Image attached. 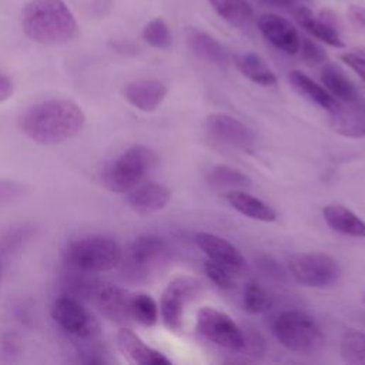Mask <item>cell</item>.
I'll use <instances>...</instances> for the list:
<instances>
[{"instance_id":"obj_1","label":"cell","mask_w":365,"mask_h":365,"mask_svg":"<svg viewBox=\"0 0 365 365\" xmlns=\"http://www.w3.org/2000/svg\"><path fill=\"white\" fill-rule=\"evenodd\" d=\"M84 121V113L76 103L53 98L27 108L20 118V128L33 141L54 145L73 138Z\"/></svg>"},{"instance_id":"obj_2","label":"cell","mask_w":365,"mask_h":365,"mask_svg":"<svg viewBox=\"0 0 365 365\" xmlns=\"http://www.w3.org/2000/svg\"><path fill=\"white\" fill-rule=\"evenodd\" d=\"M26 36L40 44L68 43L78 34V24L64 0H30L21 14Z\"/></svg>"},{"instance_id":"obj_3","label":"cell","mask_w":365,"mask_h":365,"mask_svg":"<svg viewBox=\"0 0 365 365\" xmlns=\"http://www.w3.org/2000/svg\"><path fill=\"white\" fill-rule=\"evenodd\" d=\"M123 251L118 242L101 234L86 235L67 244L63 251V259L67 268L83 272L97 274L118 267Z\"/></svg>"},{"instance_id":"obj_4","label":"cell","mask_w":365,"mask_h":365,"mask_svg":"<svg viewBox=\"0 0 365 365\" xmlns=\"http://www.w3.org/2000/svg\"><path fill=\"white\" fill-rule=\"evenodd\" d=\"M168 245L158 235L138 237L120 261L123 279L131 284L147 282L168 259Z\"/></svg>"},{"instance_id":"obj_5","label":"cell","mask_w":365,"mask_h":365,"mask_svg":"<svg viewBox=\"0 0 365 365\" xmlns=\"http://www.w3.org/2000/svg\"><path fill=\"white\" fill-rule=\"evenodd\" d=\"M155 160L150 147L133 145L104 168L101 181L113 192H128L145 178Z\"/></svg>"},{"instance_id":"obj_6","label":"cell","mask_w":365,"mask_h":365,"mask_svg":"<svg viewBox=\"0 0 365 365\" xmlns=\"http://www.w3.org/2000/svg\"><path fill=\"white\" fill-rule=\"evenodd\" d=\"M277 341L289 351L308 354L324 342V332L314 317L299 309L281 312L272 324Z\"/></svg>"},{"instance_id":"obj_7","label":"cell","mask_w":365,"mask_h":365,"mask_svg":"<svg viewBox=\"0 0 365 365\" xmlns=\"http://www.w3.org/2000/svg\"><path fill=\"white\" fill-rule=\"evenodd\" d=\"M291 275L302 285L311 288H327L341 277L336 259L322 252H299L289 258Z\"/></svg>"},{"instance_id":"obj_8","label":"cell","mask_w":365,"mask_h":365,"mask_svg":"<svg viewBox=\"0 0 365 365\" xmlns=\"http://www.w3.org/2000/svg\"><path fill=\"white\" fill-rule=\"evenodd\" d=\"M197 329L210 342L230 349L241 352L244 345V329L225 312L204 307L197 314Z\"/></svg>"},{"instance_id":"obj_9","label":"cell","mask_w":365,"mask_h":365,"mask_svg":"<svg viewBox=\"0 0 365 365\" xmlns=\"http://www.w3.org/2000/svg\"><path fill=\"white\" fill-rule=\"evenodd\" d=\"M51 317L54 322L67 332L71 338L78 341H93L98 334V322L73 297L63 295L51 305Z\"/></svg>"},{"instance_id":"obj_10","label":"cell","mask_w":365,"mask_h":365,"mask_svg":"<svg viewBox=\"0 0 365 365\" xmlns=\"http://www.w3.org/2000/svg\"><path fill=\"white\" fill-rule=\"evenodd\" d=\"M201 284L194 277L180 275L168 282L160 301V314L164 325L173 331H180L182 325L184 305L200 292Z\"/></svg>"},{"instance_id":"obj_11","label":"cell","mask_w":365,"mask_h":365,"mask_svg":"<svg viewBox=\"0 0 365 365\" xmlns=\"http://www.w3.org/2000/svg\"><path fill=\"white\" fill-rule=\"evenodd\" d=\"M207 130L215 140L244 151L252 150L257 141L255 133L247 124L222 113L208 115Z\"/></svg>"},{"instance_id":"obj_12","label":"cell","mask_w":365,"mask_h":365,"mask_svg":"<svg viewBox=\"0 0 365 365\" xmlns=\"http://www.w3.org/2000/svg\"><path fill=\"white\" fill-rule=\"evenodd\" d=\"M258 30L275 48L287 53L297 54L299 50L301 37L294 24L285 17L275 13H265L257 20Z\"/></svg>"},{"instance_id":"obj_13","label":"cell","mask_w":365,"mask_h":365,"mask_svg":"<svg viewBox=\"0 0 365 365\" xmlns=\"http://www.w3.org/2000/svg\"><path fill=\"white\" fill-rule=\"evenodd\" d=\"M131 297L133 295L117 285L100 282L93 295V301L107 319L117 324H125L133 319Z\"/></svg>"},{"instance_id":"obj_14","label":"cell","mask_w":365,"mask_h":365,"mask_svg":"<svg viewBox=\"0 0 365 365\" xmlns=\"http://www.w3.org/2000/svg\"><path fill=\"white\" fill-rule=\"evenodd\" d=\"M195 242L211 261L227 267L230 271L238 272L245 267V259L240 250L217 234L198 232L195 235Z\"/></svg>"},{"instance_id":"obj_15","label":"cell","mask_w":365,"mask_h":365,"mask_svg":"<svg viewBox=\"0 0 365 365\" xmlns=\"http://www.w3.org/2000/svg\"><path fill=\"white\" fill-rule=\"evenodd\" d=\"M171 200V191L158 182H140L127 194V204L140 215H150L164 210Z\"/></svg>"},{"instance_id":"obj_16","label":"cell","mask_w":365,"mask_h":365,"mask_svg":"<svg viewBox=\"0 0 365 365\" xmlns=\"http://www.w3.org/2000/svg\"><path fill=\"white\" fill-rule=\"evenodd\" d=\"M294 16L301 27H304L315 38L324 41L332 47H344L345 43L336 29L335 19H331L329 11H322L321 16H315L308 7L299 6L295 9Z\"/></svg>"},{"instance_id":"obj_17","label":"cell","mask_w":365,"mask_h":365,"mask_svg":"<svg viewBox=\"0 0 365 365\" xmlns=\"http://www.w3.org/2000/svg\"><path fill=\"white\" fill-rule=\"evenodd\" d=\"M332 128L345 137H365V103L362 98L351 103H338L331 111Z\"/></svg>"},{"instance_id":"obj_18","label":"cell","mask_w":365,"mask_h":365,"mask_svg":"<svg viewBox=\"0 0 365 365\" xmlns=\"http://www.w3.org/2000/svg\"><path fill=\"white\" fill-rule=\"evenodd\" d=\"M167 96V87L160 80H135L125 86L124 97L135 108L151 113L158 108Z\"/></svg>"},{"instance_id":"obj_19","label":"cell","mask_w":365,"mask_h":365,"mask_svg":"<svg viewBox=\"0 0 365 365\" xmlns=\"http://www.w3.org/2000/svg\"><path fill=\"white\" fill-rule=\"evenodd\" d=\"M117 344L123 355L137 365H170L171 361L161 352L145 345L138 335L128 328H121L117 334Z\"/></svg>"},{"instance_id":"obj_20","label":"cell","mask_w":365,"mask_h":365,"mask_svg":"<svg viewBox=\"0 0 365 365\" xmlns=\"http://www.w3.org/2000/svg\"><path fill=\"white\" fill-rule=\"evenodd\" d=\"M322 215L331 230L344 235L365 238V221L345 205L329 204L322 210Z\"/></svg>"},{"instance_id":"obj_21","label":"cell","mask_w":365,"mask_h":365,"mask_svg":"<svg viewBox=\"0 0 365 365\" xmlns=\"http://www.w3.org/2000/svg\"><path fill=\"white\" fill-rule=\"evenodd\" d=\"M225 200L234 210L251 220L262 222H272L277 220V211L271 205L244 190L228 191Z\"/></svg>"},{"instance_id":"obj_22","label":"cell","mask_w":365,"mask_h":365,"mask_svg":"<svg viewBox=\"0 0 365 365\" xmlns=\"http://www.w3.org/2000/svg\"><path fill=\"white\" fill-rule=\"evenodd\" d=\"M187 43L192 53L200 58L220 67L228 64V54L225 48L217 38H214L208 33L195 27H190L187 30Z\"/></svg>"},{"instance_id":"obj_23","label":"cell","mask_w":365,"mask_h":365,"mask_svg":"<svg viewBox=\"0 0 365 365\" xmlns=\"http://www.w3.org/2000/svg\"><path fill=\"white\" fill-rule=\"evenodd\" d=\"M324 87L339 103H351L361 98V94L354 81L336 64H325L321 71Z\"/></svg>"},{"instance_id":"obj_24","label":"cell","mask_w":365,"mask_h":365,"mask_svg":"<svg viewBox=\"0 0 365 365\" xmlns=\"http://www.w3.org/2000/svg\"><path fill=\"white\" fill-rule=\"evenodd\" d=\"M238 71L255 84L271 87L277 84V77L269 66L255 53H241L234 57Z\"/></svg>"},{"instance_id":"obj_25","label":"cell","mask_w":365,"mask_h":365,"mask_svg":"<svg viewBox=\"0 0 365 365\" xmlns=\"http://www.w3.org/2000/svg\"><path fill=\"white\" fill-rule=\"evenodd\" d=\"M208 3L232 27L245 29L254 21V9L248 0H208Z\"/></svg>"},{"instance_id":"obj_26","label":"cell","mask_w":365,"mask_h":365,"mask_svg":"<svg viewBox=\"0 0 365 365\" xmlns=\"http://www.w3.org/2000/svg\"><path fill=\"white\" fill-rule=\"evenodd\" d=\"M289 81L301 94H304L308 100H311L318 107L329 113L336 108L338 101L331 96V93L325 87L314 81L311 77H308L305 73L299 70H292L289 73Z\"/></svg>"},{"instance_id":"obj_27","label":"cell","mask_w":365,"mask_h":365,"mask_svg":"<svg viewBox=\"0 0 365 365\" xmlns=\"http://www.w3.org/2000/svg\"><path fill=\"white\" fill-rule=\"evenodd\" d=\"M207 182L215 190H244L251 185V178L238 168L227 164L212 165L207 171Z\"/></svg>"},{"instance_id":"obj_28","label":"cell","mask_w":365,"mask_h":365,"mask_svg":"<svg viewBox=\"0 0 365 365\" xmlns=\"http://www.w3.org/2000/svg\"><path fill=\"white\" fill-rule=\"evenodd\" d=\"M274 304V297L257 281H250L244 288L242 305L250 314H262Z\"/></svg>"},{"instance_id":"obj_29","label":"cell","mask_w":365,"mask_h":365,"mask_svg":"<svg viewBox=\"0 0 365 365\" xmlns=\"http://www.w3.org/2000/svg\"><path fill=\"white\" fill-rule=\"evenodd\" d=\"M341 355L348 364L365 365V332L348 329L341 338Z\"/></svg>"},{"instance_id":"obj_30","label":"cell","mask_w":365,"mask_h":365,"mask_svg":"<svg viewBox=\"0 0 365 365\" xmlns=\"http://www.w3.org/2000/svg\"><path fill=\"white\" fill-rule=\"evenodd\" d=\"M158 308L148 294H135L131 297V318L137 322L153 327L157 322Z\"/></svg>"},{"instance_id":"obj_31","label":"cell","mask_w":365,"mask_h":365,"mask_svg":"<svg viewBox=\"0 0 365 365\" xmlns=\"http://www.w3.org/2000/svg\"><path fill=\"white\" fill-rule=\"evenodd\" d=\"M143 38L151 47L155 48H168L171 46L173 37L167 23L161 17L150 20L143 29Z\"/></svg>"},{"instance_id":"obj_32","label":"cell","mask_w":365,"mask_h":365,"mask_svg":"<svg viewBox=\"0 0 365 365\" xmlns=\"http://www.w3.org/2000/svg\"><path fill=\"white\" fill-rule=\"evenodd\" d=\"M204 271H205L207 277L210 278V281L215 287H218L220 289L228 291V289L234 288L235 284H234V279L231 277V271L227 267H224V265H221L215 261L208 259L204 265Z\"/></svg>"},{"instance_id":"obj_33","label":"cell","mask_w":365,"mask_h":365,"mask_svg":"<svg viewBox=\"0 0 365 365\" xmlns=\"http://www.w3.org/2000/svg\"><path fill=\"white\" fill-rule=\"evenodd\" d=\"M298 51L301 53L302 58L308 64H319V63H324L327 60L325 50L318 43H315L314 40H311L308 37H301Z\"/></svg>"},{"instance_id":"obj_34","label":"cell","mask_w":365,"mask_h":365,"mask_svg":"<svg viewBox=\"0 0 365 365\" xmlns=\"http://www.w3.org/2000/svg\"><path fill=\"white\" fill-rule=\"evenodd\" d=\"M241 352H244L250 356H254V358L262 356L265 352L264 338L255 329L244 331V345H242Z\"/></svg>"},{"instance_id":"obj_35","label":"cell","mask_w":365,"mask_h":365,"mask_svg":"<svg viewBox=\"0 0 365 365\" xmlns=\"http://www.w3.org/2000/svg\"><path fill=\"white\" fill-rule=\"evenodd\" d=\"M24 192V187L16 181L0 180V207L14 202Z\"/></svg>"},{"instance_id":"obj_36","label":"cell","mask_w":365,"mask_h":365,"mask_svg":"<svg viewBox=\"0 0 365 365\" xmlns=\"http://www.w3.org/2000/svg\"><path fill=\"white\" fill-rule=\"evenodd\" d=\"M257 265L262 274L272 279H282L284 278V271L279 267V264L269 255H259L257 258Z\"/></svg>"},{"instance_id":"obj_37","label":"cell","mask_w":365,"mask_h":365,"mask_svg":"<svg viewBox=\"0 0 365 365\" xmlns=\"http://www.w3.org/2000/svg\"><path fill=\"white\" fill-rule=\"evenodd\" d=\"M26 238H29V230H27V228H23V230H21V228L13 230V231L7 232V234L3 237V240H1V247H3L6 251L11 252V250L20 247V245L24 242Z\"/></svg>"},{"instance_id":"obj_38","label":"cell","mask_w":365,"mask_h":365,"mask_svg":"<svg viewBox=\"0 0 365 365\" xmlns=\"http://www.w3.org/2000/svg\"><path fill=\"white\" fill-rule=\"evenodd\" d=\"M342 61L349 66L365 83V57L356 53H345L341 56Z\"/></svg>"},{"instance_id":"obj_39","label":"cell","mask_w":365,"mask_h":365,"mask_svg":"<svg viewBox=\"0 0 365 365\" xmlns=\"http://www.w3.org/2000/svg\"><path fill=\"white\" fill-rule=\"evenodd\" d=\"M13 91H14V86H13L11 78L9 76L0 73V103L10 98Z\"/></svg>"},{"instance_id":"obj_40","label":"cell","mask_w":365,"mask_h":365,"mask_svg":"<svg viewBox=\"0 0 365 365\" xmlns=\"http://www.w3.org/2000/svg\"><path fill=\"white\" fill-rule=\"evenodd\" d=\"M348 16L355 26L365 29V7L351 6L348 9Z\"/></svg>"},{"instance_id":"obj_41","label":"cell","mask_w":365,"mask_h":365,"mask_svg":"<svg viewBox=\"0 0 365 365\" xmlns=\"http://www.w3.org/2000/svg\"><path fill=\"white\" fill-rule=\"evenodd\" d=\"M114 48L120 53H133L135 50V46L127 40H118L114 43Z\"/></svg>"},{"instance_id":"obj_42","label":"cell","mask_w":365,"mask_h":365,"mask_svg":"<svg viewBox=\"0 0 365 365\" xmlns=\"http://www.w3.org/2000/svg\"><path fill=\"white\" fill-rule=\"evenodd\" d=\"M262 1L267 3V4H269V6H272V7H281V9H284V7H288V6L294 4L295 0H262Z\"/></svg>"},{"instance_id":"obj_43","label":"cell","mask_w":365,"mask_h":365,"mask_svg":"<svg viewBox=\"0 0 365 365\" xmlns=\"http://www.w3.org/2000/svg\"><path fill=\"white\" fill-rule=\"evenodd\" d=\"M1 274H3V267H1V261H0V284H1Z\"/></svg>"},{"instance_id":"obj_44","label":"cell","mask_w":365,"mask_h":365,"mask_svg":"<svg viewBox=\"0 0 365 365\" xmlns=\"http://www.w3.org/2000/svg\"><path fill=\"white\" fill-rule=\"evenodd\" d=\"M364 301H365V295H364Z\"/></svg>"}]
</instances>
